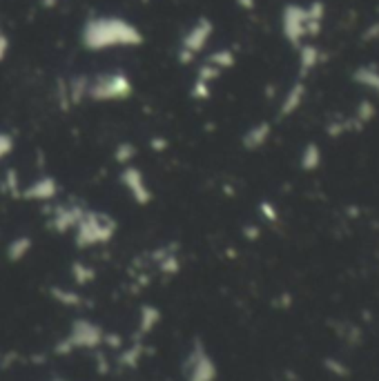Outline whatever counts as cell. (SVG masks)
Listing matches in <instances>:
<instances>
[{
  "label": "cell",
  "instance_id": "obj_1",
  "mask_svg": "<svg viewBox=\"0 0 379 381\" xmlns=\"http://www.w3.org/2000/svg\"><path fill=\"white\" fill-rule=\"evenodd\" d=\"M89 43L94 45H114V43H136L138 34L125 23L116 21H101L89 25Z\"/></svg>",
  "mask_w": 379,
  "mask_h": 381
}]
</instances>
